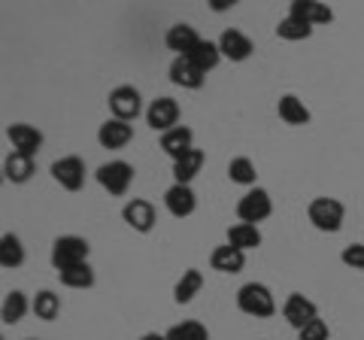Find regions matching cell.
<instances>
[{
	"label": "cell",
	"mask_w": 364,
	"mask_h": 340,
	"mask_svg": "<svg viewBox=\"0 0 364 340\" xmlns=\"http://www.w3.org/2000/svg\"><path fill=\"white\" fill-rule=\"evenodd\" d=\"M107 104H109L112 119L131 122V119L140 116V110H143V97H140V92H136L134 85H119V88H112V92H109Z\"/></svg>",
	"instance_id": "obj_6"
},
{
	"label": "cell",
	"mask_w": 364,
	"mask_h": 340,
	"mask_svg": "<svg viewBox=\"0 0 364 340\" xmlns=\"http://www.w3.org/2000/svg\"><path fill=\"white\" fill-rule=\"evenodd\" d=\"M328 337H331V331H328L325 319H313L310 325L298 331V340H328Z\"/></svg>",
	"instance_id": "obj_34"
},
{
	"label": "cell",
	"mask_w": 364,
	"mask_h": 340,
	"mask_svg": "<svg viewBox=\"0 0 364 340\" xmlns=\"http://www.w3.org/2000/svg\"><path fill=\"white\" fill-rule=\"evenodd\" d=\"M88 253H91V246H88L85 237L64 234V237H58V240L52 243V265H55V270H67V267L85 265Z\"/></svg>",
	"instance_id": "obj_3"
},
{
	"label": "cell",
	"mask_w": 364,
	"mask_h": 340,
	"mask_svg": "<svg viewBox=\"0 0 364 340\" xmlns=\"http://www.w3.org/2000/svg\"><path fill=\"white\" fill-rule=\"evenodd\" d=\"M340 258H343V265H346V267L361 270V274H364V243H349Z\"/></svg>",
	"instance_id": "obj_33"
},
{
	"label": "cell",
	"mask_w": 364,
	"mask_h": 340,
	"mask_svg": "<svg viewBox=\"0 0 364 340\" xmlns=\"http://www.w3.org/2000/svg\"><path fill=\"white\" fill-rule=\"evenodd\" d=\"M277 112H279L282 122L294 124V128H301V124H310V110H306L304 100L294 97V95H282L279 104H277Z\"/></svg>",
	"instance_id": "obj_22"
},
{
	"label": "cell",
	"mask_w": 364,
	"mask_h": 340,
	"mask_svg": "<svg viewBox=\"0 0 364 340\" xmlns=\"http://www.w3.org/2000/svg\"><path fill=\"white\" fill-rule=\"evenodd\" d=\"M228 243L237 246L240 253L258 249V246H261V231H258V225H246V222L231 225V228H228Z\"/></svg>",
	"instance_id": "obj_24"
},
{
	"label": "cell",
	"mask_w": 364,
	"mask_h": 340,
	"mask_svg": "<svg viewBox=\"0 0 364 340\" xmlns=\"http://www.w3.org/2000/svg\"><path fill=\"white\" fill-rule=\"evenodd\" d=\"M52 176L55 183L67 191H79L85 186V161L79 155H64L52 164Z\"/></svg>",
	"instance_id": "obj_7"
},
{
	"label": "cell",
	"mask_w": 364,
	"mask_h": 340,
	"mask_svg": "<svg viewBox=\"0 0 364 340\" xmlns=\"http://www.w3.org/2000/svg\"><path fill=\"white\" fill-rule=\"evenodd\" d=\"M200 167H203V152L200 149H191L188 155H182L179 161H173V179H176L179 186H188L191 179L200 174Z\"/></svg>",
	"instance_id": "obj_25"
},
{
	"label": "cell",
	"mask_w": 364,
	"mask_h": 340,
	"mask_svg": "<svg viewBox=\"0 0 364 340\" xmlns=\"http://www.w3.org/2000/svg\"><path fill=\"white\" fill-rule=\"evenodd\" d=\"M146 122H149L152 131H173L176 122H179V104L173 97H158L149 104V110H146Z\"/></svg>",
	"instance_id": "obj_10"
},
{
	"label": "cell",
	"mask_w": 364,
	"mask_h": 340,
	"mask_svg": "<svg viewBox=\"0 0 364 340\" xmlns=\"http://www.w3.org/2000/svg\"><path fill=\"white\" fill-rule=\"evenodd\" d=\"M164 43H167L170 52H176V58H186V55H191V49L200 43V37H198V31L191 25H173L167 31Z\"/></svg>",
	"instance_id": "obj_19"
},
{
	"label": "cell",
	"mask_w": 364,
	"mask_h": 340,
	"mask_svg": "<svg viewBox=\"0 0 364 340\" xmlns=\"http://www.w3.org/2000/svg\"><path fill=\"white\" fill-rule=\"evenodd\" d=\"M164 207H167L170 216L186 219V216H191V213L198 210V195L191 191V186H179V183H173V186L164 191Z\"/></svg>",
	"instance_id": "obj_11"
},
{
	"label": "cell",
	"mask_w": 364,
	"mask_h": 340,
	"mask_svg": "<svg viewBox=\"0 0 364 340\" xmlns=\"http://www.w3.org/2000/svg\"><path fill=\"white\" fill-rule=\"evenodd\" d=\"M210 265H213V270H219V274H240L246 267V253H240V249L231 243L215 246L210 255Z\"/></svg>",
	"instance_id": "obj_16"
},
{
	"label": "cell",
	"mask_w": 364,
	"mask_h": 340,
	"mask_svg": "<svg viewBox=\"0 0 364 340\" xmlns=\"http://www.w3.org/2000/svg\"><path fill=\"white\" fill-rule=\"evenodd\" d=\"M161 149L173 158V161H179L182 155H188L191 149H195V131L186 128V124H176L173 131L161 134Z\"/></svg>",
	"instance_id": "obj_14"
},
{
	"label": "cell",
	"mask_w": 364,
	"mask_h": 340,
	"mask_svg": "<svg viewBox=\"0 0 364 340\" xmlns=\"http://www.w3.org/2000/svg\"><path fill=\"white\" fill-rule=\"evenodd\" d=\"M31 310L37 313V319H43V322H52V319H58V313H61V298H58V294H55V292L43 289V292L33 294Z\"/></svg>",
	"instance_id": "obj_26"
},
{
	"label": "cell",
	"mask_w": 364,
	"mask_h": 340,
	"mask_svg": "<svg viewBox=\"0 0 364 340\" xmlns=\"http://www.w3.org/2000/svg\"><path fill=\"white\" fill-rule=\"evenodd\" d=\"M122 219L128 228L134 231H140V234H149L155 228V222H158V213L149 201H143V198H131L128 203H124V210H122Z\"/></svg>",
	"instance_id": "obj_8"
},
{
	"label": "cell",
	"mask_w": 364,
	"mask_h": 340,
	"mask_svg": "<svg viewBox=\"0 0 364 340\" xmlns=\"http://www.w3.org/2000/svg\"><path fill=\"white\" fill-rule=\"evenodd\" d=\"M237 307L246 316H255V319H270L277 313V301H273V294L264 282H246L237 292Z\"/></svg>",
	"instance_id": "obj_2"
},
{
	"label": "cell",
	"mask_w": 364,
	"mask_h": 340,
	"mask_svg": "<svg viewBox=\"0 0 364 340\" xmlns=\"http://www.w3.org/2000/svg\"><path fill=\"white\" fill-rule=\"evenodd\" d=\"M231 6H234V0H213L215 13H225V9H231Z\"/></svg>",
	"instance_id": "obj_35"
},
{
	"label": "cell",
	"mask_w": 364,
	"mask_h": 340,
	"mask_svg": "<svg viewBox=\"0 0 364 340\" xmlns=\"http://www.w3.org/2000/svg\"><path fill=\"white\" fill-rule=\"evenodd\" d=\"M282 316H286V322L294 328V331H301V328H306L313 319H318V310L316 304L310 298H304L301 292H291L286 304H282Z\"/></svg>",
	"instance_id": "obj_9"
},
{
	"label": "cell",
	"mask_w": 364,
	"mask_h": 340,
	"mask_svg": "<svg viewBox=\"0 0 364 340\" xmlns=\"http://www.w3.org/2000/svg\"><path fill=\"white\" fill-rule=\"evenodd\" d=\"M219 49H222V58H228V61H246L249 55L255 52V46H252V40L246 37L243 31H237V28H228L222 37H219Z\"/></svg>",
	"instance_id": "obj_12"
},
{
	"label": "cell",
	"mask_w": 364,
	"mask_h": 340,
	"mask_svg": "<svg viewBox=\"0 0 364 340\" xmlns=\"http://www.w3.org/2000/svg\"><path fill=\"white\" fill-rule=\"evenodd\" d=\"M58 280L64 282L67 289H91V286H95V270H91V265L85 262V265L58 270Z\"/></svg>",
	"instance_id": "obj_30"
},
{
	"label": "cell",
	"mask_w": 364,
	"mask_h": 340,
	"mask_svg": "<svg viewBox=\"0 0 364 340\" xmlns=\"http://www.w3.org/2000/svg\"><path fill=\"white\" fill-rule=\"evenodd\" d=\"M131 140H134V128L122 119H107L97 131V143L104 146V149H124Z\"/></svg>",
	"instance_id": "obj_13"
},
{
	"label": "cell",
	"mask_w": 364,
	"mask_h": 340,
	"mask_svg": "<svg viewBox=\"0 0 364 340\" xmlns=\"http://www.w3.org/2000/svg\"><path fill=\"white\" fill-rule=\"evenodd\" d=\"M203 79H207V73L198 70L191 58H173V64H170V83L179 88H200Z\"/></svg>",
	"instance_id": "obj_20"
},
{
	"label": "cell",
	"mask_w": 364,
	"mask_h": 340,
	"mask_svg": "<svg viewBox=\"0 0 364 340\" xmlns=\"http://www.w3.org/2000/svg\"><path fill=\"white\" fill-rule=\"evenodd\" d=\"M6 137H9V143L16 146V152H25V155H33L43 146V134L33 128V124H25V122L9 124Z\"/></svg>",
	"instance_id": "obj_15"
},
{
	"label": "cell",
	"mask_w": 364,
	"mask_h": 340,
	"mask_svg": "<svg viewBox=\"0 0 364 340\" xmlns=\"http://www.w3.org/2000/svg\"><path fill=\"white\" fill-rule=\"evenodd\" d=\"M28 310H31V304H28V298H25V292L13 289V292H6L4 307H0V316H4L6 325H16V322H21V316H25Z\"/></svg>",
	"instance_id": "obj_28"
},
{
	"label": "cell",
	"mask_w": 364,
	"mask_h": 340,
	"mask_svg": "<svg viewBox=\"0 0 364 340\" xmlns=\"http://www.w3.org/2000/svg\"><path fill=\"white\" fill-rule=\"evenodd\" d=\"M228 176H231V183H237V186H255L258 170L246 155H240V158H231V164H228Z\"/></svg>",
	"instance_id": "obj_31"
},
{
	"label": "cell",
	"mask_w": 364,
	"mask_h": 340,
	"mask_svg": "<svg viewBox=\"0 0 364 340\" xmlns=\"http://www.w3.org/2000/svg\"><path fill=\"white\" fill-rule=\"evenodd\" d=\"M270 213H273V201H270V195L264 188H252L237 201V216H240V222H246V225L264 222Z\"/></svg>",
	"instance_id": "obj_5"
},
{
	"label": "cell",
	"mask_w": 364,
	"mask_h": 340,
	"mask_svg": "<svg viewBox=\"0 0 364 340\" xmlns=\"http://www.w3.org/2000/svg\"><path fill=\"white\" fill-rule=\"evenodd\" d=\"M186 58H191V64L198 67V70L203 73H210L219 67L222 61V49H219V43H213V40H200L195 49H191V55H186Z\"/></svg>",
	"instance_id": "obj_23"
},
{
	"label": "cell",
	"mask_w": 364,
	"mask_h": 340,
	"mask_svg": "<svg viewBox=\"0 0 364 340\" xmlns=\"http://www.w3.org/2000/svg\"><path fill=\"white\" fill-rule=\"evenodd\" d=\"M306 219H310L313 228H318V231L337 234L340 228H343L346 207L337 198H313L310 207H306Z\"/></svg>",
	"instance_id": "obj_1"
},
{
	"label": "cell",
	"mask_w": 364,
	"mask_h": 340,
	"mask_svg": "<svg viewBox=\"0 0 364 340\" xmlns=\"http://www.w3.org/2000/svg\"><path fill=\"white\" fill-rule=\"evenodd\" d=\"M0 265L6 270H16V267L25 265V246H21V240L16 234L0 237Z\"/></svg>",
	"instance_id": "obj_27"
},
{
	"label": "cell",
	"mask_w": 364,
	"mask_h": 340,
	"mask_svg": "<svg viewBox=\"0 0 364 340\" xmlns=\"http://www.w3.org/2000/svg\"><path fill=\"white\" fill-rule=\"evenodd\" d=\"M4 174L9 183H28V179L37 174V161H33V155H25V152H9L6 161H4Z\"/></svg>",
	"instance_id": "obj_18"
},
{
	"label": "cell",
	"mask_w": 364,
	"mask_h": 340,
	"mask_svg": "<svg viewBox=\"0 0 364 340\" xmlns=\"http://www.w3.org/2000/svg\"><path fill=\"white\" fill-rule=\"evenodd\" d=\"M203 289V274L198 267H188V270H182V277L176 280V286H173V301L176 304H191L195 301V294H200Z\"/></svg>",
	"instance_id": "obj_21"
},
{
	"label": "cell",
	"mask_w": 364,
	"mask_h": 340,
	"mask_svg": "<svg viewBox=\"0 0 364 340\" xmlns=\"http://www.w3.org/2000/svg\"><path fill=\"white\" fill-rule=\"evenodd\" d=\"M28 340H33V337H28Z\"/></svg>",
	"instance_id": "obj_37"
},
{
	"label": "cell",
	"mask_w": 364,
	"mask_h": 340,
	"mask_svg": "<svg viewBox=\"0 0 364 340\" xmlns=\"http://www.w3.org/2000/svg\"><path fill=\"white\" fill-rule=\"evenodd\" d=\"M289 16H298L304 21H310V25H328V21L334 18L331 13V6L328 4H318V0H291V6H289Z\"/></svg>",
	"instance_id": "obj_17"
},
{
	"label": "cell",
	"mask_w": 364,
	"mask_h": 340,
	"mask_svg": "<svg viewBox=\"0 0 364 340\" xmlns=\"http://www.w3.org/2000/svg\"><path fill=\"white\" fill-rule=\"evenodd\" d=\"M140 340H167V334H158V331H149V334H143Z\"/></svg>",
	"instance_id": "obj_36"
},
{
	"label": "cell",
	"mask_w": 364,
	"mask_h": 340,
	"mask_svg": "<svg viewBox=\"0 0 364 340\" xmlns=\"http://www.w3.org/2000/svg\"><path fill=\"white\" fill-rule=\"evenodd\" d=\"M167 340H210L207 325L198 322V319H186L173 328H167Z\"/></svg>",
	"instance_id": "obj_32"
},
{
	"label": "cell",
	"mask_w": 364,
	"mask_h": 340,
	"mask_svg": "<svg viewBox=\"0 0 364 340\" xmlns=\"http://www.w3.org/2000/svg\"><path fill=\"white\" fill-rule=\"evenodd\" d=\"M97 183L104 186L109 195H116V198H122V195H128V188H131V183H134V167L128 164V161H107V164H100L97 167Z\"/></svg>",
	"instance_id": "obj_4"
},
{
	"label": "cell",
	"mask_w": 364,
	"mask_h": 340,
	"mask_svg": "<svg viewBox=\"0 0 364 340\" xmlns=\"http://www.w3.org/2000/svg\"><path fill=\"white\" fill-rule=\"evenodd\" d=\"M277 37L298 43V40L313 37V25H310V21H304V18H298V16H286L277 25Z\"/></svg>",
	"instance_id": "obj_29"
}]
</instances>
